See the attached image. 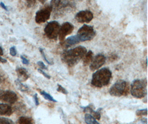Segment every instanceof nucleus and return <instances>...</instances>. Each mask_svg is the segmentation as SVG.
I'll list each match as a JSON object with an SVG mask.
<instances>
[{"label": "nucleus", "mask_w": 148, "mask_h": 124, "mask_svg": "<svg viewBox=\"0 0 148 124\" xmlns=\"http://www.w3.org/2000/svg\"><path fill=\"white\" fill-rule=\"evenodd\" d=\"M87 52L86 47L83 46H78L73 49L64 50L61 54V60L68 66L73 67L83 59Z\"/></svg>", "instance_id": "nucleus-1"}, {"label": "nucleus", "mask_w": 148, "mask_h": 124, "mask_svg": "<svg viewBox=\"0 0 148 124\" xmlns=\"http://www.w3.org/2000/svg\"><path fill=\"white\" fill-rule=\"evenodd\" d=\"M112 78V72L107 67L97 70L92 75L91 85L97 88L107 86Z\"/></svg>", "instance_id": "nucleus-2"}, {"label": "nucleus", "mask_w": 148, "mask_h": 124, "mask_svg": "<svg viewBox=\"0 0 148 124\" xmlns=\"http://www.w3.org/2000/svg\"><path fill=\"white\" fill-rule=\"evenodd\" d=\"M130 93L138 99L145 97L147 94V81L146 79H134L130 85Z\"/></svg>", "instance_id": "nucleus-3"}, {"label": "nucleus", "mask_w": 148, "mask_h": 124, "mask_svg": "<svg viewBox=\"0 0 148 124\" xmlns=\"http://www.w3.org/2000/svg\"><path fill=\"white\" fill-rule=\"evenodd\" d=\"M129 89V88L128 83L123 79H119L112 85L109 93L112 96L119 97L123 96H127Z\"/></svg>", "instance_id": "nucleus-4"}, {"label": "nucleus", "mask_w": 148, "mask_h": 124, "mask_svg": "<svg viewBox=\"0 0 148 124\" xmlns=\"http://www.w3.org/2000/svg\"><path fill=\"white\" fill-rule=\"evenodd\" d=\"M96 32L93 26L84 24L78 29L77 36L80 42H84L93 39L95 37Z\"/></svg>", "instance_id": "nucleus-5"}, {"label": "nucleus", "mask_w": 148, "mask_h": 124, "mask_svg": "<svg viewBox=\"0 0 148 124\" xmlns=\"http://www.w3.org/2000/svg\"><path fill=\"white\" fill-rule=\"evenodd\" d=\"M60 23L56 20L48 22L45 26L44 32L45 35L49 39L57 40L60 28Z\"/></svg>", "instance_id": "nucleus-6"}, {"label": "nucleus", "mask_w": 148, "mask_h": 124, "mask_svg": "<svg viewBox=\"0 0 148 124\" xmlns=\"http://www.w3.org/2000/svg\"><path fill=\"white\" fill-rule=\"evenodd\" d=\"M53 11V8L51 5H46L38 10L35 16V21L38 24L45 23L49 19Z\"/></svg>", "instance_id": "nucleus-7"}, {"label": "nucleus", "mask_w": 148, "mask_h": 124, "mask_svg": "<svg viewBox=\"0 0 148 124\" xmlns=\"http://www.w3.org/2000/svg\"><path fill=\"white\" fill-rule=\"evenodd\" d=\"M94 16L89 10H83L75 15V19L79 23H88L93 19Z\"/></svg>", "instance_id": "nucleus-8"}, {"label": "nucleus", "mask_w": 148, "mask_h": 124, "mask_svg": "<svg viewBox=\"0 0 148 124\" xmlns=\"http://www.w3.org/2000/svg\"><path fill=\"white\" fill-rule=\"evenodd\" d=\"M74 29V26L71 23L66 22L63 23L60 26L58 33V38L61 42L65 39L67 35L72 33Z\"/></svg>", "instance_id": "nucleus-9"}, {"label": "nucleus", "mask_w": 148, "mask_h": 124, "mask_svg": "<svg viewBox=\"0 0 148 124\" xmlns=\"http://www.w3.org/2000/svg\"><path fill=\"white\" fill-rule=\"evenodd\" d=\"M18 99L17 95L11 91H0V100L7 104H13Z\"/></svg>", "instance_id": "nucleus-10"}, {"label": "nucleus", "mask_w": 148, "mask_h": 124, "mask_svg": "<svg viewBox=\"0 0 148 124\" xmlns=\"http://www.w3.org/2000/svg\"><path fill=\"white\" fill-rule=\"evenodd\" d=\"M106 61V56L102 54H98L93 58L90 64L89 69L91 71H95L99 69Z\"/></svg>", "instance_id": "nucleus-11"}, {"label": "nucleus", "mask_w": 148, "mask_h": 124, "mask_svg": "<svg viewBox=\"0 0 148 124\" xmlns=\"http://www.w3.org/2000/svg\"><path fill=\"white\" fill-rule=\"evenodd\" d=\"M81 108L83 109V111L84 112H89L90 114L96 120H99L101 118V111L103 109L102 108H98L97 110H94L92 108L90 104L86 106H81Z\"/></svg>", "instance_id": "nucleus-12"}, {"label": "nucleus", "mask_w": 148, "mask_h": 124, "mask_svg": "<svg viewBox=\"0 0 148 124\" xmlns=\"http://www.w3.org/2000/svg\"><path fill=\"white\" fill-rule=\"evenodd\" d=\"M79 43V40L77 36L75 35L73 36L69 37L66 39L64 40L63 41L61 42V44L63 46V47L67 49L68 47H70L74 45Z\"/></svg>", "instance_id": "nucleus-13"}, {"label": "nucleus", "mask_w": 148, "mask_h": 124, "mask_svg": "<svg viewBox=\"0 0 148 124\" xmlns=\"http://www.w3.org/2000/svg\"><path fill=\"white\" fill-rule=\"evenodd\" d=\"M13 113L12 107L7 103H0V115L10 116Z\"/></svg>", "instance_id": "nucleus-14"}, {"label": "nucleus", "mask_w": 148, "mask_h": 124, "mask_svg": "<svg viewBox=\"0 0 148 124\" xmlns=\"http://www.w3.org/2000/svg\"><path fill=\"white\" fill-rule=\"evenodd\" d=\"M16 72L18 75V79L21 82L26 81L29 78V75L25 68L18 67L16 69Z\"/></svg>", "instance_id": "nucleus-15"}, {"label": "nucleus", "mask_w": 148, "mask_h": 124, "mask_svg": "<svg viewBox=\"0 0 148 124\" xmlns=\"http://www.w3.org/2000/svg\"><path fill=\"white\" fill-rule=\"evenodd\" d=\"M93 59V52L91 50H89L83 58V65L84 66L89 65Z\"/></svg>", "instance_id": "nucleus-16"}, {"label": "nucleus", "mask_w": 148, "mask_h": 124, "mask_svg": "<svg viewBox=\"0 0 148 124\" xmlns=\"http://www.w3.org/2000/svg\"><path fill=\"white\" fill-rule=\"evenodd\" d=\"M85 123L87 124H99V122L89 113H86L84 115Z\"/></svg>", "instance_id": "nucleus-17"}, {"label": "nucleus", "mask_w": 148, "mask_h": 124, "mask_svg": "<svg viewBox=\"0 0 148 124\" xmlns=\"http://www.w3.org/2000/svg\"><path fill=\"white\" fill-rule=\"evenodd\" d=\"M15 84H16V85L17 86V87L18 88V89L19 90H20L21 91L25 92V91H28V90L29 89L28 87L26 85L23 84L22 83V82L20 81L18 79H17L15 81Z\"/></svg>", "instance_id": "nucleus-18"}, {"label": "nucleus", "mask_w": 148, "mask_h": 124, "mask_svg": "<svg viewBox=\"0 0 148 124\" xmlns=\"http://www.w3.org/2000/svg\"><path fill=\"white\" fill-rule=\"evenodd\" d=\"M18 123L21 124H31L33 123V120L32 118L29 117H21L20 118L18 119Z\"/></svg>", "instance_id": "nucleus-19"}, {"label": "nucleus", "mask_w": 148, "mask_h": 124, "mask_svg": "<svg viewBox=\"0 0 148 124\" xmlns=\"http://www.w3.org/2000/svg\"><path fill=\"white\" fill-rule=\"evenodd\" d=\"M40 94L43 97V98L49 102H57V100L54 99V98L49 93H48L46 91H40Z\"/></svg>", "instance_id": "nucleus-20"}, {"label": "nucleus", "mask_w": 148, "mask_h": 124, "mask_svg": "<svg viewBox=\"0 0 148 124\" xmlns=\"http://www.w3.org/2000/svg\"><path fill=\"white\" fill-rule=\"evenodd\" d=\"M136 115L138 117H141V116H147L148 115V110L147 108L143 109H139L136 111Z\"/></svg>", "instance_id": "nucleus-21"}, {"label": "nucleus", "mask_w": 148, "mask_h": 124, "mask_svg": "<svg viewBox=\"0 0 148 124\" xmlns=\"http://www.w3.org/2000/svg\"><path fill=\"white\" fill-rule=\"evenodd\" d=\"M14 123V121L10 119L0 117V124H12Z\"/></svg>", "instance_id": "nucleus-22"}, {"label": "nucleus", "mask_w": 148, "mask_h": 124, "mask_svg": "<svg viewBox=\"0 0 148 124\" xmlns=\"http://www.w3.org/2000/svg\"><path fill=\"white\" fill-rule=\"evenodd\" d=\"M40 54H41V55H42V56L43 58V59L46 61V62H47L48 64L51 65H53V62L50 61H49V60L47 59V57H46V55H45V53L44 52V50H43L42 48H40Z\"/></svg>", "instance_id": "nucleus-23"}, {"label": "nucleus", "mask_w": 148, "mask_h": 124, "mask_svg": "<svg viewBox=\"0 0 148 124\" xmlns=\"http://www.w3.org/2000/svg\"><path fill=\"white\" fill-rule=\"evenodd\" d=\"M57 91L58 92H60V93L65 94V95H67L68 94V91H67V89L59 84H58V88L57 89Z\"/></svg>", "instance_id": "nucleus-24"}, {"label": "nucleus", "mask_w": 148, "mask_h": 124, "mask_svg": "<svg viewBox=\"0 0 148 124\" xmlns=\"http://www.w3.org/2000/svg\"><path fill=\"white\" fill-rule=\"evenodd\" d=\"M10 54L12 56H15L17 55V50L15 46H12L10 49Z\"/></svg>", "instance_id": "nucleus-25"}, {"label": "nucleus", "mask_w": 148, "mask_h": 124, "mask_svg": "<svg viewBox=\"0 0 148 124\" xmlns=\"http://www.w3.org/2000/svg\"><path fill=\"white\" fill-rule=\"evenodd\" d=\"M37 65L40 67V69L42 70H48L47 66L45 65V64L42 61H38Z\"/></svg>", "instance_id": "nucleus-26"}, {"label": "nucleus", "mask_w": 148, "mask_h": 124, "mask_svg": "<svg viewBox=\"0 0 148 124\" xmlns=\"http://www.w3.org/2000/svg\"><path fill=\"white\" fill-rule=\"evenodd\" d=\"M37 70H38V71L40 72V73H41L42 75H43L46 79H51V76H50L49 75H48L47 73H46V72H45L44 71H43V70H42V69H40V68H38Z\"/></svg>", "instance_id": "nucleus-27"}, {"label": "nucleus", "mask_w": 148, "mask_h": 124, "mask_svg": "<svg viewBox=\"0 0 148 124\" xmlns=\"http://www.w3.org/2000/svg\"><path fill=\"white\" fill-rule=\"evenodd\" d=\"M36 0H26L27 5L28 7H31L33 6L36 3Z\"/></svg>", "instance_id": "nucleus-28"}, {"label": "nucleus", "mask_w": 148, "mask_h": 124, "mask_svg": "<svg viewBox=\"0 0 148 124\" xmlns=\"http://www.w3.org/2000/svg\"><path fill=\"white\" fill-rule=\"evenodd\" d=\"M33 98H34V102L35 105L36 106H38L40 105V102H39V100H38V95H37V93L34 94Z\"/></svg>", "instance_id": "nucleus-29"}, {"label": "nucleus", "mask_w": 148, "mask_h": 124, "mask_svg": "<svg viewBox=\"0 0 148 124\" xmlns=\"http://www.w3.org/2000/svg\"><path fill=\"white\" fill-rule=\"evenodd\" d=\"M21 59L22 60V63H23L24 65H28L29 64V60H28V59H26L25 57H24L23 56L21 55Z\"/></svg>", "instance_id": "nucleus-30"}, {"label": "nucleus", "mask_w": 148, "mask_h": 124, "mask_svg": "<svg viewBox=\"0 0 148 124\" xmlns=\"http://www.w3.org/2000/svg\"><path fill=\"white\" fill-rule=\"evenodd\" d=\"M0 6L3 9H4L5 10H6V11H8L7 7L6 6V5H5L2 2H0Z\"/></svg>", "instance_id": "nucleus-31"}, {"label": "nucleus", "mask_w": 148, "mask_h": 124, "mask_svg": "<svg viewBox=\"0 0 148 124\" xmlns=\"http://www.w3.org/2000/svg\"><path fill=\"white\" fill-rule=\"evenodd\" d=\"M7 62V60L6 59H4L2 57L0 56V62H2V63H6Z\"/></svg>", "instance_id": "nucleus-32"}, {"label": "nucleus", "mask_w": 148, "mask_h": 124, "mask_svg": "<svg viewBox=\"0 0 148 124\" xmlns=\"http://www.w3.org/2000/svg\"><path fill=\"white\" fill-rule=\"evenodd\" d=\"M140 121L142 123L147 124V118H142L140 119Z\"/></svg>", "instance_id": "nucleus-33"}, {"label": "nucleus", "mask_w": 148, "mask_h": 124, "mask_svg": "<svg viewBox=\"0 0 148 124\" xmlns=\"http://www.w3.org/2000/svg\"><path fill=\"white\" fill-rule=\"evenodd\" d=\"M3 55V51L2 47L0 46V56H2Z\"/></svg>", "instance_id": "nucleus-34"}, {"label": "nucleus", "mask_w": 148, "mask_h": 124, "mask_svg": "<svg viewBox=\"0 0 148 124\" xmlns=\"http://www.w3.org/2000/svg\"><path fill=\"white\" fill-rule=\"evenodd\" d=\"M42 4H45L47 0H38Z\"/></svg>", "instance_id": "nucleus-35"}, {"label": "nucleus", "mask_w": 148, "mask_h": 124, "mask_svg": "<svg viewBox=\"0 0 148 124\" xmlns=\"http://www.w3.org/2000/svg\"><path fill=\"white\" fill-rule=\"evenodd\" d=\"M1 79L0 78V83H1Z\"/></svg>", "instance_id": "nucleus-36"}]
</instances>
